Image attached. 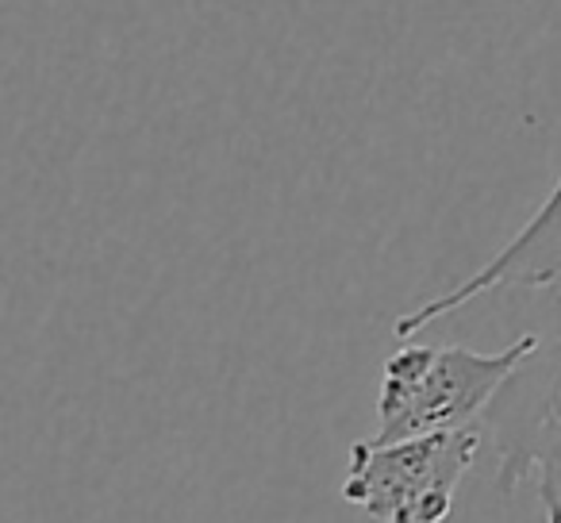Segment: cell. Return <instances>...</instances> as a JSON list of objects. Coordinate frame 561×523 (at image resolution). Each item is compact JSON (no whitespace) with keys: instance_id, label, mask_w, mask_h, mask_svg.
I'll list each match as a JSON object with an SVG mask.
<instances>
[{"instance_id":"277c9868","label":"cell","mask_w":561,"mask_h":523,"mask_svg":"<svg viewBox=\"0 0 561 523\" xmlns=\"http://www.w3.org/2000/svg\"><path fill=\"white\" fill-rule=\"evenodd\" d=\"M561 277V178L553 181V189L546 193V201L538 204V212L484 262L477 274L461 277L458 285H450L446 293L431 297L427 305L404 312L392 323V336L412 339L415 331H423L438 316H450L458 308H466L469 300L484 297V293L507 289H546Z\"/></svg>"},{"instance_id":"7a4b0ae2","label":"cell","mask_w":561,"mask_h":523,"mask_svg":"<svg viewBox=\"0 0 561 523\" xmlns=\"http://www.w3.org/2000/svg\"><path fill=\"white\" fill-rule=\"evenodd\" d=\"M481 431H458L351 446L343 500L381 523H443L454 508V489L473 469Z\"/></svg>"},{"instance_id":"3957f363","label":"cell","mask_w":561,"mask_h":523,"mask_svg":"<svg viewBox=\"0 0 561 523\" xmlns=\"http://www.w3.org/2000/svg\"><path fill=\"white\" fill-rule=\"evenodd\" d=\"M530 354L481 412V428L496 446V489L535 485L546 523H561V323Z\"/></svg>"},{"instance_id":"6da1fadb","label":"cell","mask_w":561,"mask_h":523,"mask_svg":"<svg viewBox=\"0 0 561 523\" xmlns=\"http://www.w3.org/2000/svg\"><path fill=\"white\" fill-rule=\"evenodd\" d=\"M538 346L542 336H519L496 354L404 343L385 362L374 443H400V439L469 428L489 408L500 385L515 374V366L527 362Z\"/></svg>"}]
</instances>
